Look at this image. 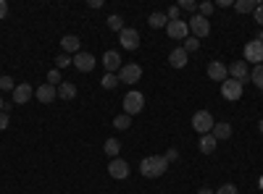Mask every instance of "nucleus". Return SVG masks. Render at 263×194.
Wrapping results in <instances>:
<instances>
[{
  "label": "nucleus",
  "instance_id": "45",
  "mask_svg": "<svg viewBox=\"0 0 263 194\" xmlns=\"http://www.w3.org/2000/svg\"><path fill=\"white\" fill-rule=\"evenodd\" d=\"M258 39H260V42H263V32H260V37H258Z\"/></svg>",
  "mask_w": 263,
  "mask_h": 194
},
{
  "label": "nucleus",
  "instance_id": "19",
  "mask_svg": "<svg viewBox=\"0 0 263 194\" xmlns=\"http://www.w3.org/2000/svg\"><path fill=\"white\" fill-rule=\"evenodd\" d=\"M55 90H58V97L61 100H74L77 97V84H71V81H61Z\"/></svg>",
  "mask_w": 263,
  "mask_h": 194
},
{
  "label": "nucleus",
  "instance_id": "34",
  "mask_svg": "<svg viewBox=\"0 0 263 194\" xmlns=\"http://www.w3.org/2000/svg\"><path fill=\"white\" fill-rule=\"evenodd\" d=\"M213 194H237V186H234V184H221Z\"/></svg>",
  "mask_w": 263,
  "mask_h": 194
},
{
  "label": "nucleus",
  "instance_id": "6",
  "mask_svg": "<svg viewBox=\"0 0 263 194\" xmlns=\"http://www.w3.org/2000/svg\"><path fill=\"white\" fill-rule=\"evenodd\" d=\"M245 63H255V66L263 63V42L260 39H250L245 45Z\"/></svg>",
  "mask_w": 263,
  "mask_h": 194
},
{
  "label": "nucleus",
  "instance_id": "2",
  "mask_svg": "<svg viewBox=\"0 0 263 194\" xmlns=\"http://www.w3.org/2000/svg\"><path fill=\"white\" fill-rule=\"evenodd\" d=\"M213 126H216V121H213V116L208 113V111H197L195 116H192V128L197 134H211L213 132Z\"/></svg>",
  "mask_w": 263,
  "mask_h": 194
},
{
  "label": "nucleus",
  "instance_id": "20",
  "mask_svg": "<svg viewBox=\"0 0 263 194\" xmlns=\"http://www.w3.org/2000/svg\"><path fill=\"white\" fill-rule=\"evenodd\" d=\"M197 147H200L203 155H213V153H216V137H213V134H203Z\"/></svg>",
  "mask_w": 263,
  "mask_h": 194
},
{
  "label": "nucleus",
  "instance_id": "27",
  "mask_svg": "<svg viewBox=\"0 0 263 194\" xmlns=\"http://www.w3.org/2000/svg\"><path fill=\"white\" fill-rule=\"evenodd\" d=\"M114 126L119 128V132H126V128L132 126V118H129L126 113H121V116H116V118H114Z\"/></svg>",
  "mask_w": 263,
  "mask_h": 194
},
{
  "label": "nucleus",
  "instance_id": "41",
  "mask_svg": "<svg viewBox=\"0 0 263 194\" xmlns=\"http://www.w3.org/2000/svg\"><path fill=\"white\" fill-rule=\"evenodd\" d=\"M90 8H103V0H90Z\"/></svg>",
  "mask_w": 263,
  "mask_h": 194
},
{
  "label": "nucleus",
  "instance_id": "24",
  "mask_svg": "<svg viewBox=\"0 0 263 194\" xmlns=\"http://www.w3.org/2000/svg\"><path fill=\"white\" fill-rule=\"evenodd\" d=\"M147 24H150L153 29H166L168 18H166V13H153V16L147 18Z\"/></svg>",
  "mask_w": 263,
  "mask_h": 194
},
{
  "label": "nucleus",
  "instance_id": "39",
  "mask_svg": "<svg viewBox=\"0 0 263 194\" xmlns=\"http://www.w3.org/2000/svg\"><path fill=\"white\" fill-rule=\"evenodd\" d=\"M8 16V3L6 0H0V18H6Z\"/></svg>",
  "mask_w": 263,
  "mask_h": 194
},
{
  "label": "nucleus",
  "instance_id": "5",
  "mask_svg": "<svg viewBox=\"0 0 263 194\" xmlns=\"http://www.w3.org/2000/svg\"><path fill=\"white\" fill-rule=\"evenodd\" d=\"M140 79H142V69L137 63H124L121 71H119V81L121 84H137Z\"/></svg>",
  "mask_w": 263,
  "mask_h": 194
},
{
  "label": "nucleus",
  "instance_id": "1",
  "mask_svg": "<svg viewBox=\"0 0 263 194\" xmlns=\"http://www.w3.org/2000/svg\"><path fill=\"white\" fill-rule=\"evenodd\" d=\"M166 170H168V163H166L163 155H150V158H145L140 163V174L145 179H161Z\"/></svg>",
  "mask_w": 263,
  "mask_h": 194
},
{
  "label": "nucleus",
  "instance_id": "35",
  "mask_svg": "<svg viewBox=\"0 0 263 194\" xmlns=\"http://www.w3.org/2000/svg\"><path fill=\"white\" fill-rule=\"evenodd\" d=\"M179 8H182V11H192V16H195V11H197V6L192 3V0H182Z\"/></svg>",
  "mask_w": 263,
  "mask_h": 194
},
{
  "label": "nucleus",
  "instance_id": "21",
  "mask_svg": "<svg viewBox=\"0 0 263 194\" xmlns=\"http://www.w3.org/2000/svg\"><path fill=\"white\" fill-rule=\"evenodd\" d=\"M211 134L216 137V142L229 139V137H232V126H229L227 121H221V123H216V126H213V132H211Z\"/></svg>",
  "mask_w": 263,
  "mask_h": 194
},
{
  "label": "nucleus",
  "instance_id": "37",
  "mask_svg": "<svg viewBox=\"0 0 263 194\" xmlns=\"http://www.w3.org/2000/svg\"><path fill=\"white\" fill-rule=\"evenodd\" d=\"M163 158H166V163H171V160H177V158H179V153H177V149L171 147V149H168V153H166Z\"/></svg>",
  "mask_w": 263,
  "mask_h": 194
},
{
  "label": "nucleus",
  "instance_id": "32",
  "mask_svg": "<svg viewBox=\"0 0 263 194\" xmlns=\"http://www.w3.org/2000/svg\"><path fill=\"white\" fill-rule=\"evenodd\" d=\"M48 84H53V87H58V84H61V71L58 69H50L48 71Z\"/></svg>",
  "mask_w": 263,
  "mask_h": 194
},
{
  "label": "nucleus",
  "instance_id": "40",
  "mask_svg": "<svg viewBox=\"0 0 263 194\" xmlns=\"http://www.w3.org/2000/svg\"><path fill=\"white\" fill-rule=\"evenodd\" d=\"M229 6H234L232 0H218V8H229Z\"/></svg>",
  "mask_w": 263,
  "mask_h": 194
},
{
  "label": "nucleus",
  "instance_id": "22",
  "mask_svg": "<svg viewBox=\"0 0 263 194\" xmlns=\"http://www.w3.org/2000/svg\"><path fill=\"white\" fill-rule=\"evenodd\" d=\"M258 6H260L258 0H237V3H234L237 13H253V11H255Z\"/></svg>",
  "mask_w": 263,
  "mask_h": 194
},
{
  "label": "nucleus",
  "instance_id": "31",
  "mask_svg": "<svg viewBox=\"0 0 263 194\" xmlns=\"http://www.w3.org/2000/svg\"><path fill=\"white\" fill-rule=\"evenodd\" d=\"M0 90H6V92H13L16 90V84L11 76H0Z\"/></svg>",
  "mask_w": 263,
  "mask_h": 194
},
{
  "label": "nucleus",
  "instance_id": "17",
  "mask_svg": "<svg viewBox=\"0 0 263 194\" xmlns=\"http://www.w3.org/2000/svg\"><path fill=\"white\" fill-rule=\"evenodd\" d=\"M61 48H63L66 55H77V53L82 50V42H79L77 34H66V37L61 39Z\"/></svg>",
  "mask_w": 263,
  "mask_h": 194
},
{
  "label": "nucleus",
  "instance_id": "43",
  "mask_svg": "<svg viewBox=\"0 0 263 194\" xmlns=\"http://www.w3.org/2000/svg\"><path fill=\"white\" fill-rule=\"evenodd\" d=\"M3 111H6V113H8V105H6V102H3V97H0V113H3Z\"/></svg>",
  "mask_w": 263,
  "mask_h": 194
},
{
  "label": "nucleus",
  "instance_id": "33",
  "mask_svg": "<svg viewBox=\"0 0 263 194\" xmlns=\"http://www.w3.org/2000/svg\"><path fill=\"white\" fill-rule=\"evenodd\" d=\"M213 8H216L213 3H200V6H197V13H200V16H205V18H208V16L213 13Z\"/></svg>",
  "mask_w": 263,
  "mask_h": 194
},
{
  "label": "nucleus",
  "instance_id": "29",
  "mask_svg": "<svg viewBox=\"0 0 263 194\" xmlns=\"http://www.w3.org/2000/svg\"><path fill=\"white\" fill-rule=\"evenodd\" d=\"M197 48H200V42H197V37H192V34L184 39V45H182V50H184L187 55H190V53H195Z\"/></svg>",
  "mask_w": 263,
  "mask_h": 194
},
{
  "label": "nucleus",
  "instance_id": "14",
  "mask_svg": "<svg viewBox=\"0 0 263 194\" xmlns=\"http://www.w3.org/2000/svg\"><path fill=\"white\" fill-rule=\"evenodd\" d=\"M34 97H37L42 105H50V102L58 97V90L53 87V84H40V87L34 90Z\"/></svg>",
  "mask_w": 263,
  "mask_h": 194
},
{
  "label": "nucleus",
  "instance_id": "36",
  "mask_svg": "<svg viewBox=\"0 0 263 194\" xmlns=\"http://www.w3.org/2000/svg\"><path fill=\"white\" fill-rule=\"evenodd\" d=\"M253 18H255V21H258V24L263 27V3H260V6H258V8L253 11Z\"/></svg>",
  "mask_w": 263,
  "mask_h": 194
},
{
  "label": "nucleus",
  "instance_id": "10",
  "mask_svg": "<svg viewBox=\"0 0 263 194\" xmlns=\"http://www.w3.org/2000/svg\"><path fill=\"white\" fill-rule=\"evenodd\" d=\"M119 42H121V48H126V50H137V48H140V34H137V29L124 27V29L119 32Z\"/></svg>",
  "mask_w": 263,
  "mask_h": 194
},
{
  "label": "nucleus",
  "instance_id": "30",
  "mask_svg": "<svg viewBox=\"0 0 263 194\" xmlns=\"http://www.w3.org/2000/svg\"><path fill=\"white\" fill-rule=\"evenodd\" d=\"M108 29H114V32H121L124 29V18L121 16H108Z\"/></svg>",
  "mask_w": 263,
  "mask_h": 194
},
{
  "label": "nucleus",
  "instance_id": "46",
  "mask_svg": "<svg viewBox=\"0 0 263 194\" xmlns=\"http://www.w3.org/2000/svg\"><path fill=\"white\" fill-rule=\"evenodd\" d=\"M0 76H3V74H0Z\"/></svg>",
  "mask_w": 263,
  "mask_h": 194
},
{
  "label": "nucleus",
  "instance_id": "18",
  "mask_svg": "<svg viewBox=\"0 0 263 194\" xmlns=\"http://www.w3.org/2000/svg\"><path fill=\"white\" fill-rule=\"evenodd\" d=\"M168 63H171L174 69H184V66H187V53H184L182 48H174L171 55H168Z\"/></svg>",
  "mask_w": 263,
  "mask_h": 194
},
{
  "label": "nucleus",
  "instance_id": "7",
  "mask_svg": "<svg viewBox=\"0 0 263 194\" xmlns=\"http://www.w3.org/2000/svg\"><path fill=\"white\" fill-rule=\"evenodd\" d=\"M166 34L171 37V39H187L190 37V24L187 21H168L166 24Z\"/></svg>",
  "mask_w": 263,
  "mask_h": 194
},
{
  "label": "nucleus",
  "instance_id": "4",
  "mask_svg": "<svg viewBox=\"0 0 263 194\" xmlns=\"http://www.w3.org/2000/svg\"><path fill=\"white\" fill-rule=\"evenodd\" d=\"M187 24H190V32H192V37H197V39L211 34V21H208L205 16H200V13H195V16L187 21Z\"/></svg>",
  "mask_w": 263,
  "mask_h": 194
},
{
  "label": "nucleus",
  "instance_id": "3",
  "mask_svg": "<svg viewBox=\"0 0 263 194\" xmlns=\"http://www.w3.org/2000/svg\"><path fill=\"white\" fill-rule=\"evenodd\" d=\"M142 107H145V95H142V92H135V90L126 92V97H124V113H126L129 118L137 116Z\"/></svg>",
  "mask_w": 263,
  "mask_h": 194
},
{
  "label": "nucleus",
  "instance_id": "9",
  "mask_svg": "<svg viewBox=\"0 0 263 194\" xmlns=\"http://www.w3.org/2000/svg\"><path fill=\"white\" fill-rule=\"evenodd\" d=\"M229 79H234V81H239V84H245L248 79H250V69H248V63L245 60H237V63H229Z\"/></svg>",
  "mask_w": 263,
  "mask_h": 194
},
{
  "label": "nucleus",
  "instance_id": "23",
  "mask_svg": "<svg viewBox=\"0 0 263 194\" xmlns=\"http://www.w3.org/2000/svg\"><path fill=\"white\" fill-rule=\"evenodd\" d=\"M103 149H105V155L114 160V158H119V149H121V144H119V139H105Z\"/></svg>",
  "mask_w": 263,
  "mask_h": 194
},
{
  "label": "nucleus",
  "instance_id": "44",
  "mask_svg": "<svg viewBox=\"0 0 263 194\" xmlns=\"http://www.w3.org/2000/svg\"><path fill=\"white\" fill-rule=\"evenodd\" d=\"M258 132H260V137H263V118L258 121Z\"/></svg>",
  "mask_w": 263,
  "mask_h": 194
},
{
  "label": "nucleus",
  "instance_id": "42",
  "mask_svg": "<svg viewBox=\"0 0 263 194\" xmlns=\"http://www.w3.org/2000/svg\"><path fill=\"white\" fill-rule=\"evenodd\" d=\"M197 194H213V189H208V186H200V189H197Z\"/></svg>",
  "mask_w": 263,
  "mask_h": 194
},
{
  "label": "nucleus",
  "instance_id": "11",
  "mask_svg": "<svg viewBox=\"0 0 263 194\" xmlns=\"http://www.w3.org/2000/svg\"><path fill=\"white\" fill-rule=\"evenodd\" d=\"M221 95H224V100H232V102H237L239 97H242V84H239V81H234V79H227V81L221 84Z\"/></svg>",
  "mask_w": 263,
  "mask_h": 194
},
{
  "label": "nucleus",
  "instance_id": "28",
  "mask_svg": "<svg viewBox=\"0 0 263 194\" xmlns=\"http://www.w3.org/2000/svg\"><path fill=\"white\" fill-rule=\"evenodd\" d=\"M69 66H74V58L66 55V53H61V55L55 58V69L61 71V69H69Z\"/></svg>",
  "mask_w": 263,
  "mask_h": 194
},
{
  "label": "nucleus",
  "instance_id": "12",
  "mask_svg": "<svg viewBox=\"0 0 263 194\" xmlns=\"http://www.w3.org/2000/svg\"><path fill=\"white\" fill-rule=\"evenodd\" d=\"M208 76H211L213 81H218V84H224V81L229 79V69L224 66L221 60H211V63H208Z\"/></svg>",
  "mask_w": 263,
  "mask_h": 194
},
{
  "label": "nucleus",
  "instance_id": "15",
  "mask_svg": "<svg viewBox=\"0 0 263 194\" xmlns=\"http://www.w3.org/2000/svg\"><path fill=\"white\" fill-rule=\"evenodd\" d=\"M108 174H111V179H126L129 176V163L126 160H121V158H114L111 160V165H108Z\"/></svg>",
  "mask_w": 263,
  "mask_h": 194
},
{
  "label": "nucleus",
  "instance_id": "38",
  "mask_svg": "<svg viewBox=\"0 0 263 194\" xmlns=\"http://www.w3.org/2000/svg\"><path fill=\"white\" fill-rule=\"evenodd\" d=\"M3 128H8V113L6 111L0 113V132H3Z\"/></svg>",
  "mask_w": 263,
  "mask_h": 194
},
{
  "label": "nucleus",
  "instance_id": "13",
  "mask_svg": "<svg viewBox=\"0 0 263 194\" xmlns=\"http://www.w3.org/2000/svg\"><path fill=\"white\" fill-rule=\"evenodd\" d=\"M103 66H105V74H119L121 71V55L116 53V50H108L105 55H103Z\"/></svg>",
  "mask_w": 263,
  "mask_h": 194
},
{
  "label": "nucleus",
  "instance_id": "16",
  "mask_svg": "<svg viewBox=\"0 0 263 194\" xmlns=\"http://www.w3.org/2000/svg\"><path fill=\"white\" fill-rule=\"evenodd\" d=\"M32 97H34L32 84H16V90H13V102L16 105H27Z\"/></svg>",
  "mask_w": 263,
  "mask_h": 194
},
{
  "label": "nucleus",
  "instance_id": "25",
  "mask_svg": "<svg viewBox=\"0 0 263 194\" xmlns=\"http://www.w3.org/2000/svg\"><path fill=\"white\" fill-rule=\"evenodd\" d=\"M100 84H103V90H116L119 87V74H105L103 79H100Z\"/></svg>",
  "mask_w": 263,
  "mask_h": 194
},
{
  "label": "nucleus",
  "instance_id": "26",
  "mask_svg": "<svg viewBox=\"0 0 263 194\" xmlns=\"http://www.w3.org/2000/svg\"><path fill=\"white\" fill-rule=\"evenodd\" d=\"M250 81H253L255 87L263 92V63H260V66H255V69L250 71Z\"/></svg>",
  "mask_w": 263,
  "mask_h": 194
},
{
  "label": "nucleus",
  "instance_id": "8",
  "mask_svg": "<svg viewBox=\"0 0 263 194\" xmlns=\"http://www.w3.org/2000/svg\"><path fill=\"white\" fill-rule=\"evenodd\" d=\"M74 69H77V71H82V74H90V71L95 69V55H92V53L79 50V53L74 55Z\"/></svg>",
  "mask_w": 263,
  "mask_h": 194
}]
</instances>
